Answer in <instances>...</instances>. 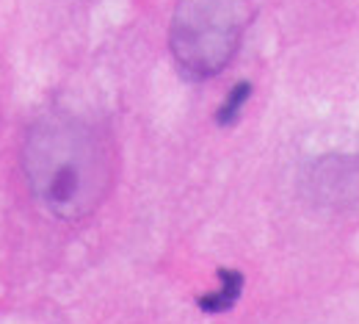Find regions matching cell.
I'll list each match as a JSON object with an SVG mask.
<instances>
[{"label":"cell","mask_w":359,"mask_h":324,"mask_svg":"<svg viewBox=\"0 0 359 324\" xmlns=\"http://www.w3.org/2000/svg\"><path fill=\"white\" fill-rule=\"evenodd\" d=\"M22 172L34 200L64 222L86 219L111 186L102 136L83 119L53 111L39 117L22 144Z\"/></svg>","instance_id":"obj_1"},{"label":"cell","mask_w":359,"mask_h":324,"mask_svg":"<svg viewBox=\"0 0 359 324\" xmlns=\"http://www.w3.org/2000/svg\"><path fill=\"white\" fill-rule=\"evenodd\" d=\"M252 20V0H180L172 14L169 47L191 81L213 78L232 61Z\"/></svg>","instance_id":"obj_2"},{"label":"cell","mask_w":359,"mask_h":324,"mask_svg":"<svg viewBox=\"0 0 359 324\" xmlns=\"http://www.w3.org/2000/svg\"><path fill=\"white\" fill-rule=\"evenodd\" d=\"M310 194L323 205H348L359 197V164L354 158H326L310 172Z\"/></svg>","instance_id":"obj_3"},{"label":"cell","mask_w":359,"mask_h":324,"mask_svg":"<svg viewBox=\"0 0 359 324\" xmlns=\"http://www.w3.org/2000/svg\"><path fill=\"white\" fill-rule=\"evenodd\" d=\"M219 291L213 294H205L199 297V308L205 313H224L229 308H235V302L241 299V291H243V275L235 272V269H219Z\"/></svg>","instance_id":"obj_4"},{"label":"cell","mask_w":359,"mask_h":324,"mask_svg":"<svg viewBox=\"0 0 359 324\" xmlns=\"http://www.w3.org/2000/svg\"><path fill=\"white\" fill-rule=\"evenodd\" d=\"M252 97V84L249 81H241V84H235L229 94H226V100L222 103V108L216 111V122L219 125H232L238 117H241V111H243V105H246V100Z\"/></svg>","instance_id":"obj_5"}]
</instances>
